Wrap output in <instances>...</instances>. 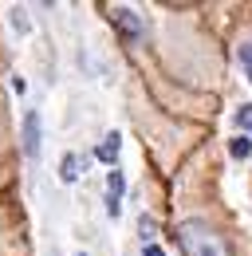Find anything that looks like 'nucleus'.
<instances>
[{
	"label": "nucleus",
	"mask_w": 252,
	"mask_h": 256,
	"mask_svg": "<svg viewBox=\"0 0 252 256\" xmlns=\"http://www.w3.org/2000/svg\"><path fill=\"white\" fill-rule=\"evenodd\" d=\"M178 240L186 256H228V248L220 244V236L205 221H182L178 224Z\"/></svg>",
	"instance_id": "1"
},
{
	"label": "nucleus",
	"mask_w": 252,
	"mask_h": 256,
	"mask_svg": "<svg viewBox=\"0 0 252 256\" xmlns=\"http://www.w3.org/2000/svg\"><path fill=\"white\" fill-rule=\"evenodd\" d=\"M40 142H44L40 114H36V110H28V114H24V158H28V162L40 158Z\"/></svg>",
	"instance_id": "2"
},
{
	"label": "nucleus",
	"mask_w": 252,
	"mask_h": 256,
	"mask_svg": "<svg viewBox=\"0 0 252 256\" xmlns=\"http://www.w3.org/2000/svg\"><path fill=\"white\" fill-rule=\"evenodd\" d=\"M110 16H114V24H118V28H122V32L130 36V40H138V36H146V24H142V20L134 16V8H122V4H118V8L110 12Z\"/></svg>",
	"instance_id": "3"
},
{
	"label": "nucleus",
	"mask_w": 252,
	"mask_h": 256,
	"mask_svg": "<svg viewBox=\"0 0 252 256\" xmlns=\"http://www.w3.org/2000/svg\"><path fill=\"white\" fill-rule=\"evenodd\" d=\"M118 150H122V134H118V130H110V134H106V138L94 146V158L106 162V166L114 170V158H118Z\"/></svg>",
	"instance_id": "4"
},
{
	"label": "nucleus",
	"mask_w": 252,
	"mask_h": 256,
	"mask_svg": "<svg viewBox=\"0 0 252 256\" xmlns=\"http://www.w3.org/2000/svg\"><path fill=\"white\" fill-rule=\"evenodd\" d=\"M122 193H126L122 170H110V174H106V197H110V201H122Z\"/></svg>",
	"instance_id": "5"
},
{
	"label": "nucleus",
	"mask_w": 252,
	"mask_h": 256,
	"mask_svg": "<svg viewBox=\"0 0 252 256\" xmlns=\"http://www.w3.org/2000/svg\"><path fill=\"white\" fill-rule=\"evenodd\" d=\"M228 154H232L236 162H244L252 154V138H248V134H236V138L228 142Z\"/></svg>",
	"instance_id": "6"
},
{
	"label": "nucleus",
	"mask_w": 252,
	"mask_h": 256,
	"mask_svg": "<svg viewBox=\"0 0 252 256\" xmlns=\"http://www.w3.org/2000/svg\"><path fill=\"white\" fill-rule=\"evenodd\" d=\"M63 182H75V178H79V154H67V158H63V174H60Z\"/></svg>",
	"instance_id": "7"
},
{
	"label": "nucleus",
	"mask_w": 252,
	"mask_h": 256,
	"mask_svg": "<svg viewBox=\"0 0 252 256\" xmlns=\"http://www.w3.org/2000/svg\"><path fill=\"white\" fill-rule=\"evenodd\" d=\"M138 228H142V244H154V232H158L154 217H146V213H142V221H138Z\"/></svg>",
	"instance_id": "8"
},
{
	"label": "nucleus",
	"mask_w": 252,
	"mask_h": 256,
	"mask_svg": "<svg viewBox=\"0 0 252 256\" xmlns=\"http://www.w3.org/2000/svg\"><path fill=\"white\" fill-rule=\"evenodd\" d=\"M236 126L244 130V134H252V102H244V106L236 110Z\"/></svg>",
	"instance_id": "9"
},
{
	"label": "nucleus",
	"mask_w": 252,
	"mask_h": 256,
	"mask_svg": "<svg viewBox=\"0 0 252 256\" xmlns=\"http://www.w3.org/2000/svg\"><path fill=\"white\" fill-rule=\"evenodd\" d=\"M240 67L248 71V83H252V44H240Z\"/></svg>",
	"instance_id": "10"
},
{
	"label": "nucleus",
	"mask_w": 252,
	"mask_h": 256,
	"mask_svg": "<svg viewBox=\"0 0 252 256\" xmlns=\"http://www.w3.org/2000/svg\"><path fill=\"white\" fill-rule=\"evenodd\" d=\"M118 213H122V201H110V197H106V217H110V221H114V217H118Z\"/></svg>",
	"instance_id": "11"
},
{
	"label": "nucleus",
	"mask_w": 252,
	"mask_h": 256,
	"mask_svg": "<svg viewBox=\"0 0 252 256\" xmlns=\"http://www.w3.org/2000/svg\"><path fill=\"white\" fill-rule=\"evenodd\" d=\"M142 256H166V248L162 244H142Z\"/></svg>",
	"instance_id": "12"
},
{
	"label": "nucleus",
	"mask_w": 252,
	"mask_h": 256,
	"mask_svg": "<svg viewBox=\"0 0 252 256\" xmlns=\"http://www.w3.org/2000/svg\"><path fill=\"white\" fill-rule=\"evenodd\" d=\"M79 256H87V252H79Z\"/></svg>",
	"instance_id": "13"
}]
</instances>
